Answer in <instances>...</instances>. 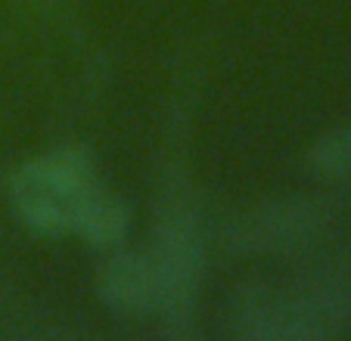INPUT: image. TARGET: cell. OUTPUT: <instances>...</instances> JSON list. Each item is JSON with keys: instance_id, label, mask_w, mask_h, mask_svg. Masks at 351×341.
Listing matches in <instances>:
<instances>
[{"instance_id": "7a4b0ae2", "label": "cell", "mask_w": 351, "mask_h": 341, "mask_svg": "<svg viewBox=\"0 0 351 341\" xmlns=\"http://www.w3.org/2000/svg\"><path fill=\"white\" fill-rule=\"evenodd\" d=\"M103 295H106L109 307L128 316H137L143 310L159 307V282H156L153 261L137 255L119 257L106 270Z\"/></svg>"}, {"instance_id": "277c9868", "label": "cell", "mask_w": 351, "mask_h": 341, "mask_svg": "<svg viewBox=\"0 0 351 341\" xmlns=\"http://www.w3.org/2000/svg\"><path fill=\"white\" fill-rule=\"evenodd\" d=\"M320 170L326 174H336V170H348L351 168V131L336 134V137L324 140L317 146V155H314Z\"/></svg>"}, {"instance_id": "6da1fadb", "label": "cell", "mask_w": 351, "mask_h": 341, "mask_svg": "<svg viewBox=\"0 0 351 341\" xmlns=\"http://www.w3.org/2000/svg\"><path fill=\"white\" fill-rule=\"evenodd\" d=\"M93 192L90 164L81 152L60 149L25 164L13 180L16 211L44 233L75 230L84 199Z\"/></svg>"}, {"instance_id": "3957f363", "label": "cell", "mask_w": 351, "mask_h": 341, "mask_svg": "<svg viewBox=\"0 0 351 341\" xmlns=\"http://www.w3.org/2000/svg\"><path fill=\"white\" fill-rule=\"evenodd\" d=\"M75 230L84 239H90L93 245L115 242L125 233V208H121L119 199L93 190L81 205L78 217H75Z\"/></svg>"}]
</instances>
